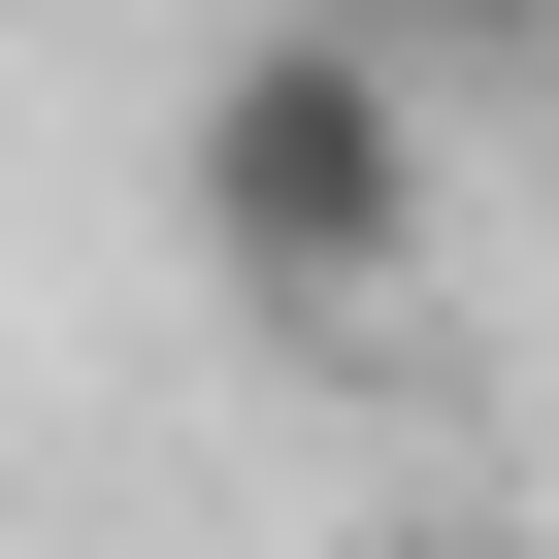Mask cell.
<instances>
[{
    "label": "cell",
    "instance_id": "cell-1",
    "mask_svg": "<svg viewBox=\"0 0 559 559\" xmlns=\"http://www.w3.org/2000/svg\"><path fill=\"white\" fill-rule=\"evenodd\" d=\"M165 198L230 263V330H362L395 263H428V67L395 34H230L165 99Z\"/></svg>",
    "mask_w": 559,
    "mask_h": 559
}]
</instances>
